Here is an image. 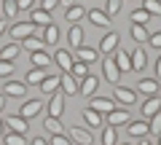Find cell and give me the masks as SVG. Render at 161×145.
<instances>
[{"label":"cell","mask_w":161,"mask_h":145,"mask_svg":"<svg viewBox=\"0 0 161 145\" xmlns=\"http://www.w3.org/2000/svg\"><path fill=\"white\" fill-rule=\"evenodd\" d=\"M113 99L118 105H126V108H132L134 102H137V92L134 89H129V86H121V83H115L113 86Z\"/></svg>","instance_id":"6da1fadb"},{"label":"cell","mask_w":161,"mask_h":145,"mask_svg":"<svg viewBox=\"0 0 161 145\" xmlns=\"http://www.w3.org/2000/svg\"><path fill=\"white\" fill-rule=\"evenodd\" d=\"M35 30H38V27H35L32 22H14L8 32H11L14 43H22L24 38H30V35H35Z\"/></svg>","instance_id":"7a4b0ae2"},{"label":"cell","mask_w":161,"mask_h":145,"mask_svg":"<svg viewBox=\"0 0 161 145\" xmlns=\"http://www.w3.org/2000/svg\"><path fill=\"white\" fill-rule=\"evenodd\" d=\"M102 78L108 83H113V86L118 83V78H121V70H118V64H115V59L110 57V54L102 59Z\"/></svg>","instance_id":"3957f363"},{"label":"cell","mask_w":161,"mask_h":145,"mask_svg":"<svg viewBox=\"0 0 161 145\" xmlns=\"http://www.w3.org/2000/svg\"><path fill=\"white\" fill-rule=\"evenodd\" d=\"M62 113H64V92L57 89V92L51 94V99H48V116L62 118Z\"/></svg>","instance_id":"277c9868"},{"label":"cell","mask_w":161,"mask_h":145,"mask_svg":"<svg viewBox=\"0 0 161 145\" xmlns=\"http://www.w3.org/2000/svg\"><path fill=\"white\" fill-rule=\"evenodd\" d=\"M3 121H6L8 132H16V134H22V137L30 132V121L22 118V116H8V118H3Z\"/></svg>","instance_id":"5b68a950"},{"label":"cell","mask_w":161,"mask_h":145,"mask_svg":"<svg viewBox=\"0 0 161 145\" xmlns=\"http://www.w3.org/2000/svg\"><path fill=\"white\" fill-rule=\"evenodd\" d=\"M40 113H43V102H40V99H27V102L19 108V116L27 118V121L35 118V116H40Z\"/></svg>","instance_id":"8992f818"},{"label":"cell","mask_w":161,"mask_h":145,"mask_svg":"<svg viewBox=\"0 0 161 145\" xmlns=\"http://www.w3.org/2000/svg\"><path fill=\"white\" fill-rule=\"evenodd\" d=\"M89 108H94L97 113H102V116H108L110 110H115V99H113V97H92V102H89Z\"/></svg>","instance_id":"52a82bcc"},{"label":"cell","mask_w":161,"mask_h":145,"mask_svg":"<svg viewBox=\"0 0 161 145\" xmlns=\"http://www.w3.org/2000/svg\"><path fill=\"white\" fill-rule=\"evenodd\" d=\"M86 16H89V22L94 24V27H102V30H110V16L102 11V8H89L86 11Z\"/></svg>","instance_id":"ba28073f"},{"label":"cell","mask_w":161,"mask_h":145,"mask_svg":"<svg viewBox=\"0 0 161 145\" xmlns=\"http://www.w3.org/2000/svg\"><path fill=\"white\" fill-rule=\"evenodd\" d=\"M97 89H99V78L97 75L89 73L86 78H80V86H78L80 94H86V97H97Z\"/></svg>","instance_id":"9c48e42d"},{"label":"cell","mask_w":161,"mask_h":145,"mask_svg":"<svg viewBox=\"0 0 161 145\" xmlns=\"http://www.w3.org/2000/svg\"><path fill=\"white\" fill-rule=\"evenodd\" d=\"M137 92H142L145 97H158L161 94V83L156 81V78H142V81L137 83Z\"/></svg>","instance_id":"30bf717a"},{"label":"cell","mask_w":161,"mask_h":145,"mask_svg":"<svg viewBox=\"0 0 161 145\" xmlns=\"http://www.w3.org/2000/svg\"><path fill=\"white\" fill-rule=\"evenodd\" d=\"M0 94L22 99L24 94H27V83H22V81H6V86H3V92H0Z\"/></svg>","instance_id":"8fae6325"},{"label":"cell","mask_w":161,"mask_h":145,"mask_svg":"<svg viewBox=\"0 0 161 145\" xmlns=\"http://www.w3.org/2000/svg\"><path fill=\"white\" fill-rule=\"evenodd\" d=\"M105 121H108L110 126H126V124H129V110L115 108V110H110L108 116H105Z\"/></svg>","instance_id":"7c38bea8"},{"label":"cell","mask_w":161,"mask_h":145,"mask_svg":"<svg viewBox=\"0 0 161 145\" xmlns=\"http://www.w3.org/2000/svg\"><path fill=\"white\" fill-rule=\"evenodd\" d=\"M115 48H118V32H108V35H102V41H99V48H97V51L108 57V54H113Z\"/></svg>","instance_id":"4fadbf2b"},{"label":"cell","mask_w":161,"mask_h":145,"mask_svg":"<svg viewBox=\"0 0 161 145\" xmlns=\"http://www.w3.org/2000/svg\"><path fill=\"white\" fill-rule=\"evenodd\" d=\"M59 89L64 92V97H73V94H78V81L70 73H62L59 75Z\"/></svg>","instance_id":"5bb4252c"},{"label":"cell","mask_w":161,"mask_h":145,"mask_svg":"<svg viewBox=\"0 0 161 145\" xmlns=\"http://www.w3.org/2000/svg\"><path fill=\"white\" fill-rule=\"evenodd\" d=\"M70 137H73L75 145H92V142H94L92 132H89V129H83V126H73V129H70Z\"/></svg>","instance_id":"9a60e30c"},{"label":"cell","mask_w":161,"mask_h":145,"mask_svg":"<svg viewBox=\"0 0 161 145\" xmlns=\"http://www.w3.org/2000/svg\"><path fill=\"white\" fill-rule=\"evenodd\" d=\"M126 134L129 137H148L150 126H148V121H129L126 124Z\"/></svg>","instance_id":"2e32d148"},{"label":"cell","mask_w":161,"mask_h":145,"mask_svg":"<svg viewBox=\"0 0 161 145\" xmlns=\"http://www.w3.org/2000/svg\"><path fill=\"white\" fill-rule=\"evenodd\" d=\"M54 62H57V67L62 70V73H70V67H73V62H75L73 51H64V48H62V51H57V54H54Z\"/></svg>","instance_id":"e0dca14e"},{"label":"cell","mask_w":161,"mask_h":145,"mask_svg":"<svg viewBox=\"0 0 161 145\" xmlns=\"http://www.w3.org/2000/svg\"><path fill=\"white\" fill-rule=\"evenodd\" d=\"M140 113H142L145 118L156 116V113H161V97H148L142 102V108H140Z\"/></svg>","instance_id":"ac0fdd59"},{"label":"cell","mask_w":161,"mask_h":145,"mask_svg":"<svg viewBox=\"0 0 161 145\" xmlns=\"http://www.w3.org/2000/svg\"><path fill=\"white\" fill-rule=\"evenodd\" d=\"M30 22H32L35 27H48V24H51V14L43 11V8H32V11H30Z\"/></svg>","instance_id":"d6986e66"},{"label":"cell","mask_w":161,"mask_h":145,"mask_svg":"<svg viewBox=\"0 0 161 145\" xmlns=\"http://www.w3.org/2000/svg\"><path fill=\"white\" fill-rule=\"evenodd\" d=\"M113 59H115V64H118L121 73H132V57H129V51L115 48V51H113Z\"/></svg>","instance_id":"ffe728a7"},{"label":"cell","mask_w":161,"mask_h":145,"mask_svg":"<svg viewBox=\"0 0 161 145\" xmlns=\"http://www.w3.org/2000/svg\"><path fill=\"white\" fill-rule=\"evenodd\" d=\"M129 57H132V70H134V73L145 70V64H148V54H145L142 48H134V51H129Z\"/></svg>","instance_id":"44dd1931"},{"label":"cell","mask_w":161,"mask_h":145,"mask_svg":"<svg viewBox=\"0 0 161 145\" xmlns=\"http://www.w3.org/2000/svg\"><path fill=\"white\" fill-rule=\"evenodd\" d=\"M75 51H78V59H80V62H86V64H92V62H97V59H99V51H97V48H92V46H78Z\"/></svg>","instance_id":"7402d4cb"},{"label":"cell","mask_w":161,"mask_h":145,"mask_svg":"<svg viewBox=\"0 0 161 145\" xmlns=\"http://www.w3.org/2000/svg\"><path fill=\"white\" fill-rule=\"evenodd\" d=\"M54 62L51 54H46V48L43 51H32V67H40V70H48V64Z\"/></svg>","instance_id":"603a6c76"},{"label":"cell","mask_w":161,"mask_h":145,"mask_svg":"<svg viewBox=\"0 0 161 145\" xmlns=\"http://www.w3.org/2000/svg\"><path fill=\"white\" fill-rule=\"evenodd\" d=\"M43 129H46L48 134H64L62 118H54V116H46V118H43Z\"/></svg>","instance_id":"cb8c5ba5"},{"label":"cell","mask_w":161,"mask_h":145,"mask_svg":"<svg viewBox=\"0 0 161 145\" xmlns=\"http://www.w3.org/2000/svg\"><path fill=\"white\" fill-rule=\"evenodd\" d=\"M43 43H46V46H57L59 43V27L57 24H48V27H43Z\"/></svg>","instance_id":"d4e9b609"},{"label":"cell","mask_w":161,"mask_h":145,"mask_svg":"<svg viewBox=\"0 0 161 145\" xmlns=\"http://www.w3.org/2000/svg\"><path fill=\"white\" fill-rule=\"evenodd\" d=\"M83 121H86L89 126H105V116L97 113L94 108H86V110H83Z\"/></svg>","instance_id":"484cf974"},{"label":"cell","mask_w":161,"mask_h":145,"mask_svg":"<svg viewBox=\"0 0 161 145\" xmlns=\"http://www.w3.org/2000/svg\"><path fill=\"white\" fill-rule=\"evenodd\" d=\"M67 43H70L73 48L83 46V27H78V24H73V27H70V32H67Z\"/></svg>","instance_id":"4316f807"},{"label":"cell","mask_w":161,"mask_h":145,"mask_svg":"<svg viewBox=\"0 0 161 145\" xmlns=\"http://www.w3.org/2000/svg\"><path fill=\"white\" fill-rule=\"evenodd\" d=\"M22 46L27 48V51H43V48H46V43H43V38H40V35H30V38H24V41H22Z\"/></svg>","instance_id":"83f0119b"},{"label":"cell","mask_w":161,"mask_h":145,"mask_svg":"<svg viewBox=\"0 0 161 145\" xmlns=\"http://www.w3.org/2000/svg\"><path fill=\"white\" fill-rule=\"evenodd\" d=\"M19 51H22V48H19V43H8V46L0 48V59H3V62H14V59L19 57Z\"/></svg>","instance_id":"f1b7e54d"},{"label":"cell","mask_w":161,"mask_h":145,"mask_svg":"<svg viewBox=\"0 0 161 145\" xmlns=\"http://www.w3.org/2000/svg\"><path fill=\"white\" fill-rule=\"evenodd\" d=\"M86 16V8H80L78 3H75V6H70V8H64V19H67V22H80V19Z\"/></svg>","instance_id":"f546056e"},{"label":"cell","mask_w":161,"mask_h":145,"mask_svg":"<svg viewBox=\"0 0 161 145\" xmlns=\"http://www.w3.org/2000/svg\"><path fill=\"white\" fill-rule=\"evenodd\" d=\"M102 145H118V132H115V126H110V124L102 126Z\"/></svg>","instance_id":"4dcf8cb0"},{"label":"cell","mask_w":161,"mask_h":145,"mask_svg":"<svg viewBox=\"0 0 161 145\" xmlns=\"http://www.w3.org/2000/svg\"><path fill=\"white\" fill-rule=\"evenodd\" d=\"M0 8H3L0 14H3L6 19H16L19 16V3H16V0H3V6H0Z\"/></svg>","instance_id":"1f68e13d"},{"label":"cell","mask_w":161,"mask_h":145,"mask_svg":"<svg viewBox=\"0 0 161 145\" xmlns=\"http://www.w3.org/2000/svg\"><path fill=\"white\" fill-rule=\"evenodd\" d=\"M59 89V75H46L43 78V83H40V92L43 94H54Z\"/></svg>","instance_id":"d6a6232c"},{"label":"cell","mask_w":161,"mask_h":145,"mask_svg":"<svg viewBox=\"0 0 161 145\" xmlns=\"http://www.w3.org/2000/svg\"><path fill=\"white\" fill-rule=\"evenodd\" d=\"M70 75H73L75 81H78V78H86V75H89V64H86V62H80V59H75L73 67H70Z\"/></svg>","instance_id":"836d02e7"},{"label":"cell","mask_w":161,"mask_h":145,"mask_svg":"<svg viewBox=\"0 0 161 145\" xmlns=\"http://www.w3.org/2000/svg\"><path fill=\"white\" fill-rule=\"evenodd\" d=\"M46 75H48L46 70H40V67H32V70L27 73V78H24V81H27V83H32V86H40Z\"/></svg>","instance_id":"e575fe53"},{"label":"cell","mask_w":161,"mask_h":145,"mask_svg":"<svg viewBox=\"0 0 161 145\" xmlns=\"http://www.w3.org/2000/svg\"><path fill=\"white\" fill-rule=\"evenodd\" d=\"M132 38H134L137 43H148L150 30H148V27H142V24H132Z\"/></svg>","instance_id":"d590c367"},{"label":"cell","mask_w":161,"mask_h":145,"mask_svg":"<svg viewBox=\"0 0 161 145\" xmlns=\"http://www.w3.org/2000/svg\"><path fill=\"white\" fill-rule=\"evenodd\" d=\"M142 11H148L150 16H161V0H142Z\"/></svg>","instance_id":"8d00e7d4"},{"label":"cell","mask_w":161,"mask_h":145,"mask_svg":"<svg viewBox=\"0 0 161 145\" xmlns=\"http://www.w3.org/2000/svg\"><path fill=\"white\" fill-rule=\"evenodd\" d=\"M121 6H124V0H108V3H105V8H102V11H105V14H108V16H110V19H113V16H115V14H118V11H121Z\"/></svg>","instance_id":"74e56055"},{"label":"cell","mask_w":161,"mask_h":145,"mask_svg":"<svg viewBox=\"0 0 161 145\" xmlns=\"http://www.w3.org/2000/svg\"><path fill=\"white\" fill-rule=\"evenodd\" d=\"M150 22V14L148 11H142V8H137V11H132V24H148Z\"/></svg>","instance_id":"f35d334b"},{"label":"cell","mask_w":161,"mask_h":145,"mask_svg":"<svg viewBox=\"0 0 161 145\" xmlns=\"http://www.w3.org/2000/svg\"><path fill=\"white\" fill-rule=\"evenodd\" d=\"M3 142H6V145H24V137L16 134V132H6V134H3Z\"/></svg>","instance_id":"ab89813d"},{"label":"cell","mask_w":161,"mask_h":145,"mask_svg":"<svg viewBox=\"0 0 161 145\" xmlns=\"http://www.w3.org/2000/svg\"><path fill=\"white\" fill-rule=\"evenodd\" d=\"M150 134H153V137H158L161 134V113H156V116H150Z\"/></svg>","instance_id":"60d3db41"},{"label":"cell","mask_w":161,"mask_h":145,"mask_svg":"<svg viewBox=\"0 0 161 145\" xmlns=\"http://www.w3.org/2000/svg\"><path fill=\"white\" fill-rule=\"evenodd\" d=\"M48 145H73V142H70L64 134H51V137H48Z\"/></svg>","instance_id":"b9f144b4"},{"label":"cell","mask_w":161,"mask_h":145,"mask_svg":"<svg viewBox=\"0 0 161 145\" xmlns=\"http://www.w3.org/2000/svg\"><path fill=\"white\" fill-rule=\"evenodd\" d=\"M14 73V62H3L0 59V78H8Z\"/></svg>","instance_id":"7bdbcfd3"},{"label":"cell","mask_w":161,"mask_h":145,"mask_svg":"<svg viewBox=\"0 0 161 145\" xmlns=\"http://www.w3.org/2000/svg\"><path fill=\"white\" fill-rule=\"evenodd\" d=\"M57 6H59V0H40V6H38V8H43V11H48V14H51Z\"/></svg>","instance_id":"ee69618b"},{"label":"cell","mask_w":161,"mask_h":145,"mask_svg":"<svg viewBox=\"0 0 161 145\" xmlns=\"http://www.w3.org/2000/svg\"><path fill=\"white\" fill-rule=\"evenodd\" d=\"M148 43H150V46H153V48H161V30H158V32H150Z\"/></svg>","instance_id":"f6af8a7d"},{"label":"cell","mask_w":161,"mask_h":145,"mask_svg":"<svg viewBox=\"0 0 161 145\" xmlns=\"http://www.w3.org/2000/svg\"><path fill=\"white\" fill-rule=\"evenodd\" d=\"M19 3V11H32L35 8V0H16Z\"/></svg>","instance_id":"bcb514c9"},{"label":"cell","mask_w":161,"mask_h":145,"mask_svg":"<svg viewBox=\"0 0 161 145\" xmlns=\"http://www.w3.org/2000/svg\"><path fill=\"white\" fill-rule=\"evenodd\" d=\"M156 81H161V54H158V59H156Z\"/></svg>","instance_id":"7dc6e473"},{"label":"cell","mask_w":161,"mask_h":145,"mask_svg":"<svg viewBox=\"0 0 161 145\" xmlns=\"http://www.w3.org/2000/svg\"><path fill=\"white\" fill-rule=\"evenodd\" d=\"M32 145H48V140H43V137H35V140H32Z\"/></svg>","instance_id":"c3c4849f"},{"label":"cell","mask_w":161,"mask_h":145,"mask_svg":"<svg viewBox=\"0 0 161 145\" xmlns=\"http://www.w3.org/2000/svg\"><path fill=\"white\" fill-rule=\"evenodd\" d=\"M59 6H64V8H70V6H75V0H59Z\"/></svg>","instance_id":"681fc988"},{"label":"cell","mask_w":161,"mask_h":145,"mask_svg":"<svg viewBox=\"0 0 161 145\" xmlns=\"http://www.w3.org/2000/svg\"><path fill=\"white\" fill-rule=\"evenodd\" d=\"M8 132V126H6V121H3V118H0V137H3V134Z\"/></svg>","instance_id":"f907efd6"},{"label":"cell","mask_w":161,"mask_h":145,"mask_svg":"<svg viewBox=\"0 0 161 145\" xmlns=\"http://www.w3.org/2000/svg\"><path fill=\"white\" fill-rule=\"evenodd\" d=\"M3 32H8V27H6V19L0 16V35H3Z\"/></svg>","instance_id":"816d5d0a"},{"label":"cell","mask_w":161,"mask_h":145,"mask_svg":"<svg viewBox=\"0 0 161 145\" xmlns=\"http://www.w3.org/2000/svg\"><path fill=\"white\" fill-rule=\"evenodd\" d=\"M6 110V94H0V113Z\"/></svg>","instance_id":"f5cc1de1"},{"label":"cell","mask_w":161,"mask_h":145,"mask_svg":"<svg viewBox=\"0 0 161 145\" xmlns=\"http://www.w3.org/2000/svg\"><path fill=\"white\" fill-rule=\"evenodd\" d=\"M140 145H150V140L148 137H140Z\"/></svg>","instance_id":"db71d44e"},{"label":"cell","mask_w":161,"mask_h":145,"mask_svg":"<svg viewBox=\"0 0 161 145\" xmlns=\"http://www.w3.org/2000/svg\"><path fill=\"white\" fill-rule=\"evenodd\" d=\"M158 145H161V134H158Z\"/></svg>","instance_id":"11a10c76"},{"label":"cell","mask_w":161,"mask_h":145,"mask_svg":"<svg viewBox=\"0 0 161 145\" xmlns=\"http://www.w3.org/2000/svg\"><path fill=\"white\" fill-rule=\"evenodd\" d=\"M124 145H129V142H124Z\"/></svg>","instance_id":"9f6ffc18"},{"label":"cell","mask_w":161,"mask_h":145,"mask_svg":"<svg viewBox=\"0 0 161 145\" xmlns=\"http://www.w3.org/2000/svg\"><path fill=\"white\" fill-rule=\"evenodd\" d=\"M0 6H3V3H0Z\"/></svg>","instance_id":"6f0895ef"},{"label":"cell","mask_w":161,"mask_h":145,"mask_svg":"<svg viewBox=\"0 0 161 145\" xmlns=\"http://www.w3.org/2000/svg\"><path fill=\"white\" fill-rule=\"evenodd\" d=\"M0 3H3V0H0Z\"/></svg>","instance_id":"680465c9"}]
</instances>
